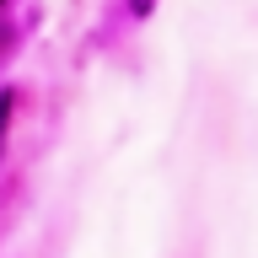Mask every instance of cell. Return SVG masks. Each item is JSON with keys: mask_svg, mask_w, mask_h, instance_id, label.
<instances>
[{"mask_svg": "<svg viewBox=\"0 0 258 258\" xmlns=\"http://www.w3.org/2000/svg\"><path fill=\"white\" fill-rule=\"evenodd\" d=\"M11 38H16V27H11V16H6V0H0V54H11Z\"/></svg>", "mask_w": 258, "mask_h": 258, "instance_id": "cell-1", "label": "cell"}, {"mask_svg": "<svg viewBox=\"0 0 258 258\" xmlns=\"http://www.w3.org/2000/svg\"><path fill=\"white\" fill-rule=\"evenodd\" d=\"M151 6H156V0H135V16H145V11H151Z\"/></svg>", "mask_w": 258, "mask_h": 258, "instance_id": "cell-3", "label": "cell"}, {"mask_svg": "<svg viewBox=\"0 0 258 258\" xmlns=\"http://www.w3.org/2000/svg\"><path fill=\"white\" fill-rule=\"evenodd\" d=\"M11 108H16V97H11V92H0V145H6V124H11Z\"/></svg>", "mask_w": 258, "mask_h": 258, "instance_id": "cell-2", "label": "cell"}]
</instances>
